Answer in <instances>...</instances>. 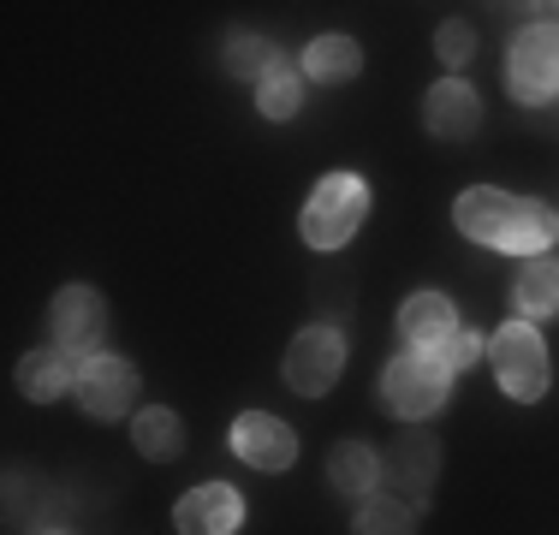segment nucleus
Segmentation results:
<instances>
[{
  "label": "nucleus",
  "mask_w": 559,
  "mask_h": 535,
  "mask_svg": "<svg viewBox=\"0 0 559 535\" xmlns=\"http://www.w3.org/2000/svg\"><path fill=\"white\" fill-rule=\"evenodd\" d=\"M298 102H304V84H298L292 72H269V78H262L257 107H262L269 119H292V114H298Z\"/></svg>",
  "instance_id": "21"
},
{
  "label": "nucleus",
  "mask_w": 559,
  "mask_h": 535,
  "mask_svg": "<svg viewBox=\"0 0 559 535\" xmlns=\"http://www.w3.org/2000/svg\"><path fill=\"white\" fill-rule=\"evenodd\" d=\"M554 233H559L554 214L542 209V203H524V214H518V233H512V245H506V250H524V257H530V250H548Z\"/></svg>",
  "instance_id": "22"
},
{
  "label": "nucleus",
  "mask_w": 559,
  "mask_h": 535,
  "mask_svg": "<svg viewBox=\"0 0 559 535\" xmlns=\"http://www.w3.org/2000/svg\"><path fill=\"white\" fill-rule=\"evenodd\" d=\"M131 393H138V369H131L126 357H108V352L84 357V369H78V399H84L90 417H102V423L126 417Z\"/></svg>",
  "instance_id": "6"
},
{
  "label": "nucleus",
  "mask_w": 559,
  "mask_h": 535,
  "mask_svg": "<svg viewBox=\"0 0 559 535\" xmlns=\"http://www.w3.org/2000/svg\"><path fill=\"white\" fill-rule=\"evenodd\" d=\"M226 72L233 78H269V72H280V54H274V43H262V36H238L233 48H226Z\"/></svg>",
  "instance_id": "19"
},
{
  "label": "nucleus",
  "mask_w": 559,
  "mask_h": 535,
  "mask_svg": "<svg viewBox=\"0 0 559 535\" xmlns=\"http://www.w3.org/2000/svg\"><path fill=\"white\" fill-rule=\"evenodd\" d=\"M423 119H429L435 138H471V131L483 126V102H476L471 90L459 84V78H447V84L429 90V107H423Z\"/></svg>",
  "instance_id": "11"
},
{
  "label": "nucleus",
  "mask_w": 559,
  "mask_h": 535,
  "mask_svg": "<svg viewBox=\"0 0 559 535\" xmlns=\"http://www.w3.org/2000/svg\"><path fill=\"white\" fill-rule=\"evenodd\" d=\"M364 209H369L364 185H357L352 173H328L310 191V203H304V238H310L316 250H340L345 238L364 226Z\"/></svg>",
  "instance_id": "1"
},
{
  "label": "nucleus",
  "mask_w": 559,
  "mask_h": 535,
  "mask_svg": "<svg viewBox=\"0 0 559 535\" xmlns=\"http://www.w3.org/2000/svg\"><path fill=\"white\" fill-rule=\"evenodd\" d=\"M340 369H345V345H340L334 328H304L298 340H292V352H286V387L292 393H304V399L328 393V387L340 381Z\"/></svg>",
  "instance_id": "5"
},
{
  "label": "nucleus",
  "mask_w": 559,
  "mask_h": 535,
  "mask_svg": "<svg viewBox=\"0 0 559 535\" xmlns=\"http://www.w3.org/2000/svg\"><path fill=\"white\" fill-rule=\"evenodd\" d=\"M476 352H483V340H476V333L464 328V333H447L441 352H435V357H441L447 374H452V369H471V364H476Z\"/></svg>",
  "instance_id": "23"
},
{
  "label": "nucleus",
  "mask_w": 559,
  "mask_h": 535,
  "mask_svg": "<svg viewBox=\"0 0 559 535\" xmlns=\"http://www.w3.org/2000/svg\"><path fill=\"white\" fill-rule=\"evenodd\" d=\"M512 298H518V310H524V316H554L559 310V262L530 257L524 268H518Z\"/></svg>",
  "instance_id": "15"
},
{
  "label": "nucleus",
  "mask_w": 559,
  "mask_h": 535,
  "mask_svg": "<svg viewBox=\"0 0 559 535\" xmlns=\"http://www.w3.org/2000/svg\"><path fill=\"white\" fill-rule=\"evenodd\" d=\"M131 440H138L143 459H173V452L185 447V428H179L173 411H143L138 428H131Z\"/></svg>",
  "instance_id": "18"
},
{
  "label": "nucleus",
  "mask_w": 559,
  "mask_h": 535,
  "mask_svg": "<svg viewBox=\"0 0 559 535\" xmlns=\"http://www.w3.org/2000/svg\"><path fill=\"white\" fill-rule=\"evenodd\" d=\"M435 48H441V60H447V66H464V60H471V48H476L471 24H459V19H452V24H441V36H435Z\"/></svg>",
  "instance_id": "24"
},
{
  "label": "nucleus",
  "mask_w": 559,
  "mask_h": 535,
  "mask_svg": "<svg viewBox=\"0 0 559 535\" xmlns=\"http://www.w3.org/2000/svg\"><path fill=\"white\" fill-rule=\"evenodd\" d=\"M357 66H364V48L352 36H316L310 54H304V72L316 84H345V78H357Z\"/></svg>",
  "instance_id": "14"
},
{
  "label": "nucleus",
  "mask_w": 559,
  "mask_h": 535,
  "mask_svg": "<svg viewBox=\"0 0 559 535\" xmlns=\"http://www.w3.org/2000/svg\"><path fill=\"white\" fill-rule=\"evenodd\" d=\"M399 333H405L417 352H429L447 333H459V316H452V304L441 292H417V298H405V310H399Z\"/></svg>",
  "instance_id": "12"
},
{
  "label": "nucleus",
  "mask_w": 559,
  "mask_h": 535,
  "mask_svg": "<svg viewBox=\"0 0 559 535\" xmlns=\"http://www.w3.org/2000/svg\"><path fill=\"white\" fill-rule=\"evenodd\" d=\"M452 214H459V233L464 238L506 250V245H512V233H518V214H524V203H512L506 191H488V185H483V191H464Z\"/></svg>",
  "instance_id": "8"
},
{
  "label": "nucleus",
  "mask_w": 559,
  "mask_h": 535,
  "mask_svg": "<svg viewBox=\"0 0 559 535\" xmlns=\"http://www.w3.org/2000/svg\"><path fill=\"white\" fill-rule=\"evenodd\" d=\"M328 476H334V488H345V494H369L381 482V459L364 440H345V447H334V459H328Z\"/></svg>",
  "instance_id": "17"
},
{
  "label": "nucleus",
  "mask_w": 559,
  "mask_h": 535,
  "mask_svg": "<svg viewBox=\"0 0 559 535\" xmlns=\"http://www.w3.org/2000/svg\"><path fill=\"white\" fill-rule=\"evenodd\" d=\"M19 387L43 405V399H60L72 387V352H31L19 364Z\"/></svg>",
  "instance_id": "16"
},
{
  "label": "nucleus",
  "mask_w": 559,
  "mask_h": 535,
  "mask_svg": "<svg viewBox=\"0 0 559 535\" xmlns=\"http://www.w3.org/2000/svg\"><path fill=\"white\" fill-rule=\"evenodd\" d=\"M381 393H388V411L393 417H429V411H441L447 399V364L435 352H405L393 357L388 374H381Z\"/></svg>",
  "instance_id": "3"
},
{
  "label": "nucleus",
  "mask_w": 559,
  "mask_h": 535,
  "mask_svg": "<svg viewBox=\"0 0 559 535\" xmlns=\"http://www.w3.org/2000/svg\"><path fill=\"white\" fill-rule=\"evenodd\" d=\"M238 518H245L238 494L226 488V482H203V488H191V494L179 500L173 524H179V535H233Z\"/></svg>",
  "instance_id": "10"
},
{
  "label": "nucleus",
  "mask_w": 559,
  "mask_h": 535,
  "mask_svg": "<svg viewBox=\"0 0 559 535\" xmlns=\"http://www.w3.org/2000/svg\"><path fill=\"white\" fill-rule=\"evenodd\" d=\"M506 84L524 107H542L559 96V24H530L512 43V66H506Z\"/></svg>",
  "instance_id": "2"
},
{
  "label": "nucleus",
  "mask_w": 559,
  "mask_h": 535,
  "mask_svg": "<svg viewBox=\"0 0 559 535\" xmlns=\"http://www.w3.org/2000/svg\"><path fill=\"white\" fill-rule=\"evenodd\" d=\"M488 357H495V374L500 387L512 399H542L548 393V352H542V333L524 328V321H506L495 333V345H488Z\"/></svg>",
  "instance_id": "4"
},
{
  "label": "nucleus",
  "mask_w": 559,
  "mask_h": 535,
  "mask_svg": "<svg viewBox=\"0 0 559 535\" xmlns=\"http://www.w3.org/2000/svg\"><path fill=\"white\" fill-rule=\"evenodd\" d=\"M233 447H238V459H245L250 471H286V464L298 459L292 428L280 417H269V411H245V417L233 423Z\"/></svg>",
  "instance_id": "7"
},
{
  "label": "nucleus",
  "mask_w": 559,
  "mask_h": 535,
  "mask_svg": "<svg viewBox=\"0 0 559 535\" xmlns=\"http://www.w3.org/2000/svg\"><path fill=\"white\" fill-rule=\"evenodd\" d=\"M102 328H108V310H102V298L90 286H66L55 298V340H60V352H90V357H96Z\"/></svg>",
  "instance_id": "9"
},
{
  "label": "nucleus",
  "mask_w": 559,
  "mask_h": 535,
  "mask_svg": "<svg viewBox=\"0 0 559 535\" xmlns=\"http://www.w3.org/2000/svg\"><path fill=\"white\" fill-rule=\"evenodd\" d=\"M357 535H411V512L405 506H393V500H376L369 494L364 506H357V524H352Z\"/></svg>",
  "instance_id": "20"
},
{
  "label": "nucleus",
  "mask_w": 559,
  "mask_h": 535,
  "mask_svg": "<svg viewBox=\"0 0 559 535\" xmlns=\"http://www.w3.org/2000/svg\"><path fill=\"white\" fill-rule=\"evenodd\" d=\"M36 535H60V530H36Z\"/></svg>",
  "instance_id": "25"
},
{
  "label": "nucleus",
  "mask_w": 559,
  "mask_h": 535,
  "mask_svg": "<svg viewBox=\"0 0 559 535\" xmlns=\"http://www.w3.org/2000/svg\"><path fill=\"white\" fill-rule=\"evenodd\" d=\"M381 471L393 476V488H405V494H429V482H435V471H441V447L435 440H423V435H411V440H399L393 447V459L381 464Z\"/></svg>",
  "instance_id": "13"
}]
</instances>
